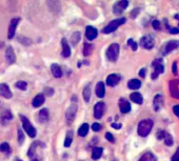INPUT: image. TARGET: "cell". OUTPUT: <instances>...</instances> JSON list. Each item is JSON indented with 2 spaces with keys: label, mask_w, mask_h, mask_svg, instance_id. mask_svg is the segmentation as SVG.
<instances>
[{
  "label": "cell",
  "mask_w": 179,
  "mask_h": 161,
  "mask_svg": "<svg viewBox=\"0 0 179 161\" xmlns=\"http://www.w3.org/2000/svg\"><path fill=\"white\" fill-rule=\"evenodd\" d=\"M125 21H127V19H125V18H123V17L117 18V19H115V20H113V21L110 22V23L102 30V33L103 34H111L112 32L116 31V30L118 29L120 25H122L123 23H125Z\"/></svg>",
  "instance_id": "obj_2"
},
{
  "label": "cell",
  "mask_w": 179,
  "mask_h": 161,
  "mask_svg": "<svg viewBox=\"0 0 179 161\" xmlns=\"http://www.w3.org/2000/svg\"><path fill=\"white\" fill-rule=\"evenodd\" d=\"M90 97H91V86L88 84L83 89V99L86 102H90Z\"/></svg>",
  "instance_id": "obj_33"
},
{
  "label": "cell",
  "mask_w": 179,
  "mask_h": 161,
  "mask_svg": "<svg viewBox=\"0 0 179 161\" xmlns=\"http://www.w3.org/2000/svg\"><path fill=\"white\" fill-rule=\"evenodd\" d=\"M154 125L153 120L151 119H146V120H142L138 124V128H137V133H138L139 136L141 137H146L150 132L152 131Z\"/></svg>",
  "instance_id": "obj_1"
},
{
  "label": "cell",
  "mask_w": 179,
  "mask_h": 161,
  "mask_svg": "<svg viewBox=\"0 0 179 161\" xmlns=\"http://www.w3.org/2000/svg\"><path fill=\"white\" fill-rule=\"evenodd\" d=\"M13 119V114L9 110H4L2 113H0V122L2 124H8Z\"/></svg>",
  "instance_id": "obj_15"
},
{
  "label": "cell",
  "mask_w": 179,
  "mask_h": 161,
  "mask_svg": "<svg viewBox=\"0 0 179 161\" xmlns=\"http://www.w3.org/2000/svg\"><path fill=\"white\" fill-rule=\"evenodd\" d=\"M119 51H120V47H119L118 43H113L111 44L107 50V58L109 61L115 62L118 59L119 56Z\"/></svg>",
  "instance_id": "obj_3"
},
{
  "label": "cell",
  "mask_w": 179,
  "mask_h": 161,
  "mask_svg": "<svg viewBox=\"0 0 179 161\" xmlns=\"http://www.w3.org/2000/svg\"><path fill=\"white\" fill-rule=\"evenodd\" d=\"M5 60L8 64H13L16 62V55L12 47H9L5 51Z\"/></svg>",
  "instance_id": "obj_13"
},
{
  "label": "cell",
  "mask_w": 179,
  "mask_h": 161,
  "mask_svg": "<svg viewBox=\"0 0 179 161\" xmlns=\"http://www.w3.org/2000/svg\"><path fill=\"white\" fill-rule=\"evenodd\" d=\"M105 138H107V141H110V142L115 141V138H114V136L111 134V133H107V134H105Z\"/></svg>",
  "instance_id": "obj_44"
},
{
  "label": "cell",
  "mask_w": 179,
  "mask_h": 161,
  "mask_svg": "<svg viewBox=\"0 0 179 161\" xmlns=\"http://www.w3.org/2000/svg\"><path fill=\"white\" fill-rule=\"evenodd\" d=\"M61 45H62V56L64 58H68L71 56V47L68 45V42L65 38H62L61 40Z\"/></svg>",
  "instance_id": "obj_20"
},
{
  "label": "cell",
  "mask_w": 179,
  "mask_h": 161,
  "mask_svg": "<svg viewBox=\"0 0 179 161\" xmlns=\"http://www.w3.org/2000/svg\"><path fill=\"white\" fill-rule=\"evenodd\" d=\"M4 45V42H2V41H0V49H1L2 47Z\"/></svg>",
  "instance_id": "obj_54"
},
{
  "label": "cell",
  "mask_w": 179,
  "mask_h": 161,
  "mask_svg": "<svg viewBox=\"0 0 179 161\" xmlns=\"http://www.w3.org/2000/svg\"><path fill=\"white\" fill-rule=\"evenodd\" d=\"M172 72L175 75H177V63H176V62H174L173 65H172Z\"/></svg>",
  "instance_id": "obj_48"
},
{
  "label": "cell",
  "mask_w": 179,
  "mask_h": 161,
  "mask_svg": "<svg viewBox=\"0 0 179 161\" xmlns=\"http://www.w3.org/2000/svg\"><path fill=\"white\" fill-rule=\"evenodd\" d=\"M146 68H142V70H140V72H139V76H141L142 78H144L146 77Z\"/></svg>",
  "instance_id": "obj_52"
},
{
  "label": "cell",
  "mask_w": 179,
  "mask_h": 161,
  "mask_svg": "<svg viewBox=\"0 0 179 161\" xmlns=\"http://www.w3.org/2000/svg\"><path fill=\"white\" fill-rule=\"evenodd\" d=\"M152 25L154 27V30H160V22L158 20H154L152 22Z\"/></svg>",
  "instance_id": "obj_46"
},
{
  "label": "cell",
  "mask_w": 179,
  "mask_h": 161,
  "mask_svg": "<svg viewBox=\"0 0 179 161\" xmlns=\"http://www.w3.org/2000/svg\"><path fill=\"white\" fill-rule=\"evenodd\" d=\"M119 107H120L121 113H123V114H127V113L131 111L130 102H128L127 99H125V98L119 99Z\"/></svg>",
  "instance_id": "obj_19"
},
{
  "label": "cell",
  "mask_w": 179,
  "mask_h": 161,
  "mask_svg": "<svg viewBox=\"0 0 179 161\" xmlns=\"http://www.w3.org/2000/svg\"><path fill=\"white\" fill-rule=\"evenodd\" d=\"M72 141H73V132H72V131H68V133H66L65 140H64V146H65V148L71 146Z\"/></svg>",
  "instance_id": "obj_31"
},
{
  "label": "cell",
  "mask_w": 179,
  "mask_h": 161,
  "mask_svg": "<svg viewBox=\"0 0 179 161\" xmlns=\"http://www.w3.org/2000/svg\"><path fill=\"white\" fill-rule=\"evenodd\" d=\"M179 80H171L170 81V92H171V96L174 98L179 99Z\"/></svg>",
  "instance_id": "obj_10"
},
{
  "label": "cell",
  "mask_w": 179,
  "mask_h": 161,
  "mask_svg": "<svg viewBox=\"0 0 179 161\" xmlns=\"http://www.w3.org/2000/svg\"><path fill=\"white\" fill-rule=\"evenodd\" d=\"M105 112V104L103 102H98L94 107V117L96 119H100Z\"/></svg>",
  "instance_id": "obj_11"
},
{
  "label": "cell",
  "mask_w": 179,
  "mask_h": 161,
  "mask_svg": "<svg viewBox=\"0 0 179 161\" xmlns=\"http://www.w3.org/2000/svg\"><path fill=\"white\" fill-rule=\"evenodd\" d=\"M170 33L171 34H178L179 33V29H176V27H169Z\"/></svg>",
  "instance_id": "obj_49"
},
{
  "label": "cell",
  "mask_w": 179,
  "mask_h": 161,
  "mask_svg": "<svg viewBox=\"0 0 179 161\" xmlns=\"http://www.w3.org/2000/svg\"><path fill=\"white\" fill-rule=\"evenodd\" d=\"M79 40H80V33H79V32H75V33H73L72 39H71L73 45H76L77 43L79 42Z\"/></svg>",
  "instance_id": "obj_35"
},
{
  "label": "cell",
  "mask_w": 179,
  "mask_h": 161,
  "mask_svg": "<svg viewBox=\"0 0 179 161\" xmlns=\"http://www.w3.org/2000/svg\"><path fill=\"white\" fill-rule=\"evenodd\" d=\"M128 1H127V0H121V1L116 2V3L114 4V6H113L114 14L117 15V16L121 15V14L125 11V9L128 8Z\"/></svg>",
  "instance_id": "obj_6"
},
{
  "label": "cell",
  "mask_w": 179,
  "mask_h": 161,
  "mask_svg": "<svg viewBox=\"0 0 179 161\" xmlns=\"http://www.w3.org/2000/svg\"><path fill=\"white\" fill-rule=\"evenodd\" d=\"M172 161H179V148L176 149L175 154L173 155V157H172Z\"/></svg>",
  "instance_id": "obj_45"
},
{
  "label": "cell",
  "mask_w": 179,
  "mask_h": 161,
  "mask_svg": "<svg viewBox=\"0 0 179 161\" xmlns=\"http://www.w3.org/2000/svg\"><path fill=\"white\" fill-rule=\"evenodd\" d=\"M140 45L143 49L146 50H151L153 49L154 47V38L153 36L148 35V36H144L140 39Z\"/></svg>",
  "instance_id": "obj_9"
},
{
  "label": "cell",
  "mask_w": 179,
  "mask_h": 161,
  "mask_svg": "<svg viewBox=\"0 0 179 161\" xmlns=\"http://www.w3.org/2000/svg\"><path fill=\"white\" fill-rule=\"evenodd\" d=\"M154 109H155V111H159L160 107H162V104H163V98H162V96L160 95V94H158V95L155 96V98H154Z\"/></svg>",
  "instance_id": "obj_24"
},
{
  "label": "cell",
  "mask_w": 179,
  "mask_h": 161,
  "mask_svg": "<svg viewBox=\"0 0 179 161\" xmlns=\"http://www.w3.org/2000/svg\"><path fill=\"white\" fill-rule=\"evenodd\" d=\"M167 134H169V133H167L166 131H159V132L157 133V138L158 139H164Z\"/></svg>",
  "instance_id": "obj_41"
},
{
  "label": "cell",
  "mask_w": 179,
  "mask_h": 161,
  "mask_svg": "<svg viewBox=\"0 0 179 161\" xmlns=\"http://www.w3.org/2000/svg\"><path fill=\"white\" fill-rule=\"evenodd\" d=\"M38 146L44 148V143H42V142H40V141L33 142V143H32V145L30 146V149H29V153H27V155H29L30 158H33L34 156L36 155V149H37Z\"/></svg>",
  "instance_id": "obj_18"
},
{
  "label": "cell",
  "mask_w": 179,
  "mask_h": 161,
  "mask_svg": "<svg viewBox=\"0 0 179 161\" xmlns=\"http://www.w3.org/2000/svg\"><path fill=\"white\" fill-rule=\"evenodd\" d=\"M164 143H166V145L167 146H172L173 145V138H172V136L170 134L167 135V137L164 138Z\"/></svg>",
  "instance_id": "obj_39"
},
{
  "label": "cell",
  "mask_w": 179,
  "mask_h": 161,
  "mask_svg": "<svg viewBox=\"0 0 179 161\" xmlns=\"http://www.w3.org/2000/svg\"><path fill=\"white\" fill-rule=\"evenodd\" d=\"M0 95H1L2 97L6 98V99H10V98L12 97V92H11L8 84L0 83Z\"/></svg>",
  "instance_id": "obj_16"
},
{
  "label": "cell",
  "mask_w": 179,
  "mask_h": 161,
  "mask_svg": "<svg viewBox=\"0 0 179 161\" xmlns=\"http://www.w3.org/2000/svg\"><path fill=\"white\" fill-rule=\"evenodd\" d=\"M128 45H130V47H132L133 51H137V43L134 42V40H133V39H128Z\"/></svg>",
  "instance_id": "obj_40"
},
{
  "label": "cell",
  "mask_w": 179,
  "mask_h": 161,
  "mask_svg": "<svg viewBox=\"0 0 179 161\" xmlns=\"http://www.w3.org/2000/svg\"><path fill=\"white\" fill-rule=\"evenodd\" d=\"M173 113H174V114H175L176 116H177L178 118H179V104L175 105V107H173Z\"/></svg>",
  "instance_id": "obj_47"
},
{
  "label": "cell",
  "mask_w": 179,
  "mask_h": 161,
  "mask_svg": "<svg viewBox=\"0 0 179 161\" xmlns=\"http://www.w3.org/2000/svg\"><path fill=\"white\" fill-rule=\"evenodd\" d=\"M112 128H115V130H120L121 124L120 123H112Z\"/></svg>",
  "instance_id": "obj_50"
},
{
  "label": "cell",
  "mask_w": 179,
  "mask_h": 161,
  "mask_svg": "<svg viewBox=\"0 0 179 161\" xmlns=\"http://www.w3.org/2000/svg\"><path fill=\"white\" fill-rule=\"evenodd\" d=\"M153 66H154V73L152 74V79H156L158 77V75L162 74L164 72V66H163L162 59H156L153 62Z\"/></svg>",
  "instance_id": "obj_5"
},
{
  "label": "cell",
  "mask_w": 179,
  "mask_h": 161,
  "mask_svg": "<svg viewBox=\"0 0 179 161\" xmlns=\"http://www.w3.org/2000/svg\"><path fill=\"white\" fill-rule=\"evenodd\" d=\"M14 161H22V160H21V159H19V158H16V159L14 160Z\"/></svg>",
  "instance_id": "obj_55"
},
{
  "label": "cell",
  "mask_w": 179,
  "mask_h": 161,
  "mask_svg": "<svg viewBox=\"0 0 179 161\" xmlns=\"http://www.w3.org/2000/svg\"><path fill=\"white\" fill-rule=\"evenodd\" d=\"M51 71L52 74L55 78H60L62 76V70H61L60 65L57 63H53L51 65Z\"/></svg>",
  "instance_id": "obj_23"
},
{
  "label": "cell",
  "mask_w": 179,
  "mask_h": 161,
  "mask_svg": "<svg viewBox=\"0 0 179 161\" xmlns=\"http://www.w3.org/2000/svg\"><path fill=\"white\" fill-rule=\"evenodd\" d=\"M130 99L132 100L133 102L137 103V104H142V102H143V97H142V95L140 93H137V92L131 94Z\"/></svg>",
  "instance_id": "obj_26"
},
{
  "label": "cell",
  "mask_w": 179,
  "mask_h": 161,
  "mask_svg": "<svg viewBox=\"0 0 179 161\" xmlns=\"http://www.w3.org/2000/svg\"><path fill=\"white\" fill-rule=\"evenodd\" d=\"M18 41H19V42H21L23 45H31L32 44V40H31V39L26 38V37H22V36L18 37Z\"/></svg>",
  "instance_id": "obj_37"
},
{
  "label": "cell",
  "mask_w": 179,
  "mask_h": 161,
  "mask_svg": "<svg viewBox=\"0 0 179 161\" xmlns=\"http://www.w3.org/2000/svg\"><path fill=\"white\" fill-rule=\"evenodd\" d=\"M138 161H157V158L155 157V155H154L153 153L146 152V153H144L143 155L141 156L140 159Z\"/></svg>",
  "instance_id": "obj_27"
},
{
  "label": "cell",
  "mask_w": 179,
  "mask_h": 161,
  "mask_svg": "<svg viewBox=\"0 0 179 161\" xmlns=\"http://www.w3.org/2000/svg\"><path fill=\"white\" fill-rule=\"evenodd\" d=\"M121 76L118 74H111L107 78V84L109 86H116L120 82Z\"/></svg>",
  "instance_id": "obj_12"
},
{
  "label": "cell",
  "mask_w": 179,
  "mask_h": 161,
  "mask_svg": "<svg viewBox=\"0 0 179 161\" xmlns=\"http://www.w3.org/2000/svg\"><path fill=\"white\" fill-rule=\"evenodd\" d=\"M139 11H140V10H139V9L137 8L136 10H134V12L131 13V16H132V18H135V17H136V15H137V14H138Z\"/></svg>",
  "instance_id": "obj_51"
},
{
  "label": "cell",
  "mask_w": 179,
  "mask_h": 161,
  "mask_svg": "<svg viewBox=\"0 0 179 161\" xmlns=\"http://www.w3.org/2000/svg\"><path fill=\"white\" fill-rule=\"evenodd\" d=\"M43 92H44L45 95H47V96H52L53 94H54V89H50V87H45V89H43Z\"/></svg>",
  "instance_id": "obj_43"
},
{
  "label": "cell",
  "mask_w": 179,
  "mask_h": 161,
  "mask_svg": "<svg viewBox=\"0 0 179 161\" xmlns=\"http://www.w3.org/2000/svg\"><path fill=\"white\" fill-rule=\"evenodd\" d=\"M20 119H21L22 125H23V128H24V131L27 133V135H29L30 137H32V138L35 137L36 134H37V131H36V128L31 124L29 119H27L26 116H23V115H20Z\"/></svg>",
  "instance_id": "obj_4"
},
{
  "label": "cell",
  "mask_w": 179,
  "mask_h": 161,
  "mask_svg": "<svg viewBox=\"0 0 179 161\" xmlns=\"http://www.w3.org/2000/svg\"><path fill=\"white\" fill-rule=\"evenodd\" d=\"M88 132H89V124L83 123L79 128V130H78V135H79L80 137H86V134H88Z\"/></svg>",
  "instance_id": "obj_29"
},
{
  "label": "cell",
  "mask_w": 179,
  "mask_h": 161,
  "mask_svg": "<svg viewBox=\"0 0 179 161\" xmlns=\"http://www.w3.org/2000/svg\"><path fill=\"white\" fill-rule=\"evenodd\" d=\"M15 86L17 87V89H21V91H26L27 87V83L26 81H17L15 83Z\"/></svg>",
  "instance_id": "obj_36"
},
{
  "label": "cell",
  "mask_w": 179,
  "mask_h": 161,
  "mask_svg": "<svg viewBox=\"0 0 179 161\" xmlns=\"http://www.w3.org/2000/svg\"><path fill=\"white\" fill-rule=\"evenodd\" d=\"M17 139H18V143L19 144H22L24 141V133L22 132L21 128H18L17 130Z\"/></svg>",
  "instance_id": "obj_34"
},
{
  "label": "cell",
  "mask_w": 179,
  "mask_h": 161,
  "mask_svg": "<svg viewBox=\"0 0 179 161\" xmlns=\"http://www.w3.org/2000/svg\"><path fill=\"white\" fill-rule=\"evenodd\" d=\"M92 52H93V45L91 44V43H84L83 44V56L88 57L90 55L92 54Z\"/></svg>",
  "instance_id": "obj_32"
},
{
  "label": "cell",
  "mask_w": 179,
  "mask_h": 161,
  "mask_svg": "<svg viewBox=\"0 0 179 161\" xmlns=\"http://www.w3.org/2000/svg\"><path fill=\"white\" fill-rule=\"evenodd\" d=\"M11 151L10 149V145H9L8 142H3V143L0 144V152H2V153H6V152Z\"/></svg>",
  "instance_id": "obj_38"
},
{
  "label": "cell",
  "mask_w": 179,
  "mask_h": 161,
  "mask_svg": "<svg viewBox=\"0 0 179 161\" xmlns=\"http://www.w3.org/2000/svg\"><path fill=\"white\" fill-rule=\"evenodd\" d=\"M95 92H96V95H97V97L103 98V97H104V95H105V84L103 83L102 81H99L97 84H96Z\"/></svg>",
  "instance_id": "obj_21"
},
{
  "label": "cell",
  "mask_w": 179,
  "mask_h": 161,
  "mask_svg": "<svg viewBox=\"0 0 179 161\" xmlns=\"http://www.w3.org/2000/svg\"><path fill=\"white\" fill-rule=\"evenodd\" d=\"M32 161H42L40 157H33L32 158Z\"/></svg>",
  "instance_id": "obj_53"
},
{
  "label": "cell",
  "mask_w": 179,
  "mask_h": 161,
  "mask_svg": "<svg viewBox=\"0 0 179 161\" xmlns=\"http://www.w3.org/2000/svg\"><path fill=\"white\" fill-rule=\"evenodd\" d=\"M77 110H78L77 104H75V103H72V104L68 107L66 113H65V118H66V121H68V123L74 121L75 116H76V114H77Z\"/></svg>",
  "instance_id": "obj_7"
},
{
  "label": "cell",
  "mask_w": 179,
  "mask_h": 161,
  "mask_svg": "<svg viewBox=\"0 0 179 161\" xmlns=\"http://www.w3.org/2000/svg\"><path fill=\"white\" fill-rule=\"evenodd\" d=\"M92 130H93L94 132H99V131L101 130V124H99L97 122L93 123L92 124Z\"/></svg>",
  "instance_id": "obj_42"
},
{
  "label": "cell",
  "mask_w": 179,
  "mask_h": 161,
  "mask_svg": "<svg viewBox=\"0 0 179 161\" xmlns=\"http://www.w3.org/2000/svg\"><path fill=\"white\" fill-rule=\"evenodd\" d=\"M177 47H179V41L178 40L169 41V42H167V44L166 45V47H164V50H163V52H162V54H163V55H167V54H170L171 52H173L174 50H176Z\"/></svg>",
  "instance_id": "obj_14"
},
{
  "label": "cell",
  "mask_w": 179,
  "mask_h": 161,
  "mask_svg": "<svg viewBox=\"0 0 179 161\" xmlns=\"http://www.w3.org/2000/svg\"><path fill=\"white\" fill-rule=\"evenodd\" d=\"M50 119V114H49V110L47 109H42L39 112V121L41 123H45L47 122Z\"/></svg>",
  "instance_id": "obj_25"
},
{
  "label": "cell",
  "mask_w": 179,
  "mask_h": 161,
  "mask_svg": "<svg viewBox=\"0 0 179 161\" xmlns=\"http://www.w3.org/2000/svg\"><path fill=\"white\" fill-rule=\"evenodd\" d=\"M103 153V149L102 148H94L93 149V152H92V158L93 159H99L100 157H101Z\"/></svg>",
  "instance_id": "obj_30"
},
{
  "label": "cell",
  "mask_w": 179,
  "mask_h": 161,
  "mask_svg": "<svg viewBox=\"0 0 179 161\" xmlns=\"http://www.w3.org/2000/svg\"><path fill=\"white\" fill-rule=\"evenodd\" d=\"M140 86H141V82L138 79H132L128 83V87L131 89H138Z\"/></svg>",
  "instance_id": "obj_28"
},
{
  "label": "cell",
  "mask_w": 179,
  "mask_h": 161,
  "mask_svg": "<svg viewBox=\"0 0 179 161\" xmlns=\"http://www.w3.org/2000/svg\"><path fill=\"white\" fill-rule=\"evenodd\" d=\"M98 35V31L97 29H95V27L93 26H86V37L88 38V40L92 41L94 40L96 37H97Z\"/></svg>",
  "instance_id": "obj_17"
},
{
  "label": "cell",
  "mask_w": 179,
  "mask_h": 161,
  "mask_svg": "<svg viewBox=\"0 0 179 161\" xmlns=\"http://www.w3.org/2000/svg\"><path fill=\"white\" fill-rule=\"evenodd\" d=\"M44 94H38L37 96H35L34 97L33 101H32V105H33L34 107H41V105L44 103Z\"/></svg>",
  "instance_id": "obj_22"
},
{
  "label": "cell",
  "mask_w": 179,
  "mask_h": 161,
  "mask_svg": "<svg viewBox=\"0 0 179 161\" xmlns=\"http://www.w3.org/2000/svg\"><path fill=\"white\" fill-rule=\"evenodd\" d=\"M20 21V18L19 17H16L13 18L10 22V25H9V31H8V38L9 39H12L14 36H15V32H16V27H17L18 23Z\"/></svg>",
  "instance_id": "obj_8"
}]
</instances>
